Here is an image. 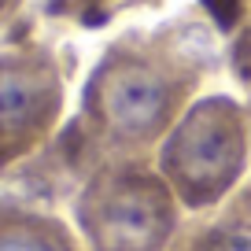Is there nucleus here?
I'll return each instance as SVG.
<instances>
[{"mask_svg":"<svg viewBox=\"0 0 251 251\" xmlns=\"http://www.w3.org/2000/svg\"><path fill=\"white\" fill-rule=\"evenodd\" d=\"M203 8L214 15V23L218 26H233L236 19H240V0H203Z\"/></svg>","mask_w":251,"mask_h":251,"instance_id":"39448f33","label":"nucleus"},{"mask_svg":"<svg viewBox=\"0 0 251 251\" xmlns=\"http://www.w3.org/2000/svg\"><path fill=\"white\" fill-rule=\"evenodd\" d=\"M15 4H19V0H0V19L8 15V11H11V8H15Z\"/></svg>","mask_w":251,"mask_h":251,"instance_id":"6e6552de","label":"nucleus"},{"mask_svg":"<svg viewBox=\"0 0 251 251\" xmlns=\"http://www.w3.org/2000/svg\"><path fill=\"white\" fill-rule=\"evenodd\" d=\"M0 251H55V248H48V244L37 240V236L11 233V236H0Z\"/></svg>","mask_w":251,"mask_h":251,"instance_id":"423d86ee","label":"nucleus"},{"mask_svg":"<svg viewBox=\"0 0 251 251\" xmlns=\"http://www.w3.org/2000/svg\"><path fill=\"white\" fill-rule=\"evenodd\" d=\"M166 229L170 211L163 192L148 181H126L100 200L93 233L100 251H151L155 244H163Z\"/></svg>","mask_w":251,"mask_h":251,"instance_id":"20e7f679","label":"nucleus"},{"mask_svg":"<svg viewBox=\"0 0 251 251\" xmlns=\"http://www.w3.org/2000/svg\"><path fill=\"white\" fill-rule=\"evenodd\" d=\"M244 129L229 100H203L185 115L163 151V170L188 203H211L240 174Z\"/></svg>","mask_w":251,"mask_h":251,"instance_id":"f257e3e1","label":"nucleus"},{"mask_svg":"<svg viewBox=\"0 0 251 251\" xmlns=\"http://www.w3.org/2000/svg\"><path fill=\"white\" fill-rule=\"evenodd\" d=\"M59 107V85L45 59L4 55L0 59V155L30 148Z\"/></svg>","mask_w":251,"mask_h":251,"instance_id":"7ed1b4c3","label":"nucleus"},{"mask_svg":"<svg viewBox=\"0 0 251 251\" xmlns=\"http://www.w3.org/2000/svg\"><path fill=\"white\" fill-rule=\"evenodd\" d=\"M214 251H251V240L244 244V240H229V244H218Z\"/></svg>","mask_w":251,"mask_h":251,"instance_id":"0eeeda50","label":"nucleus"},{"mask_svg":"<svg viewBox=\"0 0 251 251\" xmlns=\"http://www.w3.org/2000/svg\"><path fill=\"white\" fill-rule=\"evenodd\" d=\"M244 211L251 214V192H248V196H244Z\"/></svg>","mask_w":251,"mask_h":251,"instance_id":"1a4fd4ad","label":"nucleus"},{"mask_svg":"<svg viewBox=\"0 0 251 251\" xmlns=\"http://www.w3.org/2000/svg\"><path fill=\"white\" fill-rule=\"evenodd\" d=\"M96 89H100L103 126L122 141H148L170 118L174 107L170 81L144 59L107 63V71L96 74Z\"/></svg>","mask_w":251,"mask_h":251,"instance_id":"f03ea898","label":"nucleus"}]
</instances>
